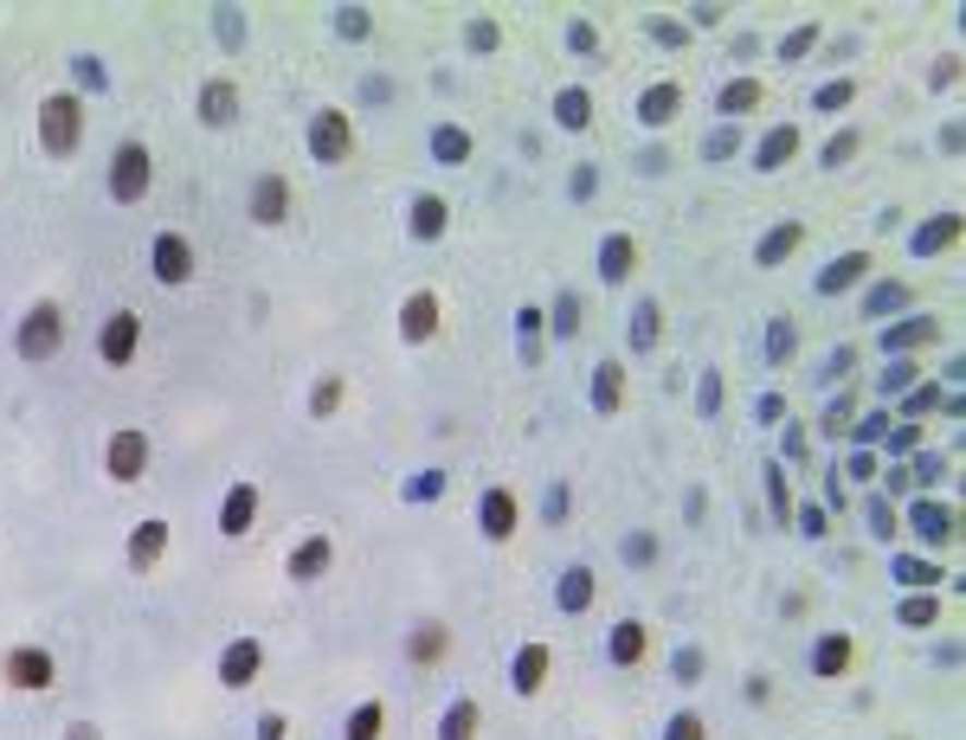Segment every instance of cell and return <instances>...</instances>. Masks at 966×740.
<instances>
[{"label":"cell","instance_id":"cell-1","mask_svg":"<svg viewBox=\"0 0 966 740\" xmlns=\"http://www.w3.org/2000/svg\"><path fill=\"white\" fill-rule=\"evenodd\" d=\"M13 348H20V361H52L65 348V310L59 303H33L26 323H20V336H13Z\"/></svg>","mask_w":966,"mask_h":740},{"label":"cell","instance_id":"cell-2","mask_svg":"<svg viewBox=\"0 0 966 740\" xmlns=\"http://www.w3.org/2000/svg\"><path fill=\"white\" fill-rule=\"evenodd\" d=\"M77 135H84V104L65 97V90L46 97V104H39V148H46V155H71Z\"/></svg>","mask_w":966,"mask_h":740},{"label":"cell","instance_id":"cell-3","mask_svg":"<svg viewBox=\"0 0 966 740\" xmlns=\"http://www.w3.org/2000/svg\"><path fill=\"white\" fill-rule=\"evenodd\" d=\"M148 270H155L168 290L194 283V245H188L181 232H155V245H148Z\"/></svg>","mask_w":966,"mask_h":740},{"label":"cell","instance_id":"cell-4","mask_svg":"<svg viewBox=\"0 0 966 740\" xmlns=\"http://www.w3.org/2000/svg\"><path fill=\"white\" fill-rule=\"evenodd\" d=\"M310 155L329 161V168L354 155V123H348L342 110H316V117H310Z\"/></svg>","mask_w":966,"mask_h":740},{"label":"cell","instance_id":"cell-5","mask_svg":"<svg viewBox=\"0 0 966 740\" xmlns=\"http://www.w3.org/2000/svg\"><path fill=\"white\" fill-rule=\"evenodd\" d=\"M148 174H155L148 148H142V142H123V148H117V161H110V194H117L123 206L142 201V194H148Z\"/></svg>","mask_w":966,"mask_h":740},{"label":"cell","instance_id":"cell-6","mask_svg":"<svg viewBox=\"0 0 966 740\" xmlns=\"http://www.w3.org/2000/svg\"><path fill=\"white\" fill-rule=\"evenodd\" d=\"M7 682L13 689H26V695H39V689H52V676H59V664H52V651H39V644H20V651H7Z\"/></svg>","mask_w":966,"mask_h":740},{"label":"cell","instance_id":"cell-7","mask_svg":"<svg viewBox=\"0 0 966 740\" xmlns=\"http://www.w3.org/2000/svg\"><path fill=\"white\" fill-rule=\"evenodd\" d=\"M136 348H142V316H136V310H117V316L97 329V354H104L110 367H130V361H136Z\"/></svg>","mask_w":966,"mask_h":740},{"label":"cell","instance_id":"cell-8","mask_svg":"<svg viewBox=\"0 0 966 740\" xmlns=\"http://www.w3.org/2000/svg\"><path fill=\"white\" fill-rule=\"evenodd\" d=\"M104 471L117 476V483H136L148 471V432L136 425H123V432H110V451H104Z\"/></svg>","mask_w":966,"mask_h":740},{"label":"cell","instance_id":"cell-9","mask_svg":"<svg viewBox=\"0 0 966 740\" xmlns=\"http://www.w3.org/2000/svg\"><path fill=\"white\" fill-rule=\"evenodd\" d=\"M329 560H336V547H329V535H303L297 547H290L283 573H290V586H310V580H323V573H329Z\"/></svg>","mask_w":966,"mask_h":740},{"label":"cell","instance_id":"cell-10","mask_svg":"<svg viewBox=\"0 0 966 740\" xmlns=\"http://www.w3.org/2000/svg\"><path fill=\"white\" fill-rule=\"evenodd\" d=\"M478 522H483V541H509L516 535V529H522V502H516V489H490L483 509H478Z\"/></svg>","mask_w":966,"mask_h":740},{"label":"cell","instance_id":"cell-11","mask_svg":"<svg viewBox=\"0 0 966 740\" xmlns=\"http://www.w3.org/2000/svg\"><path fill=\"white\" fill-rule=\"evenodd\" d=\"M258 670H265V644H258V638H232L226 657H219V682H226V689H245Z\"/></svg>","mask_w":966,"mask_h":740},{"label":"cell","instance_id":"cell-12","mask_svg":"<svg viewBox=\"0 0 966 740\" xmlns=\"http://www.w3.org/2000/svg\"><path fill=\"white\" fill-rule=\"evenodd\" d=\"M201 123L207 130H232L239 123V84L232 77H207L201 84Z\"/></svg>","mask_w":966,"mask_h":740},{"label":"cell","instance_id":"cell-13","mask_svg":"<svg viewBox=\"0 0 966 740\" xmlns=\"http://www.w3.org/2000/svg\"><path fill=\"white\" fill-rule=\"evenodd\" d=\"M677 110H684V84H651V90L638 97V123H644V130H671Z\"/></svg>","mask_w":966,"mask_h":740},{"label":"cell","instance_id":"cell-14","mask_svg":"<svg viewBox=\"0 0 966 740\" xmlns=\"http://www.w3.org/2000/svg\"><path fill=\"white\" fill-rule=\"evenodd\" d=\"M400 336L413 341V348L438 336V296H432V290H413V296L400 303Z\"/></svg>","mask_w":966,"mask_h":740},{"label":"cell","instance_id":"cell-15","mask_svg":"<svg viewBox=\"0 0 966 740\" xmlns=\"http://www.w3.org/2000/svg\"><path fill=\"white\" fill-rule=\"evenodd\" d=\"M252 515H258V483H232L226 489V509H219V535H245L252 529Z\"/></svg>","mask_w":966,"mask_h":740},{"label":"cell","instance_id":"cell-16","mask_svg":"<svg viewBox=\"0 0 966 740\" xmlns=\"http://www.w3.org/2000/svg\"><path fill=\"white\" fill-rule=\"evenodd\" d=\"M283 213H290V181H283V174H258V187H252V219H258V226H283Z\"/></svg>","mask_w":966,"mask_h":740},{"label":"cell","instance_id":"cell-17","mask_svg":"<svg viewBox=\"0 0 966 740\" xmlns=\"http://www.w3.org/2000/svg\"><path fill=\"white\" fill-rule=\"evenodd\" d=\"M161 554H168V522H161V515L136 522V529H130V567H136V573H148Z\"/></svg>","mask_w":966,"mask_h":740},{"label":"cell","instance_id":"cell-18","mask_svg":"<svg viewBox=\"0 0 966 740\" xmlns=\"http://www.w3.org/2000/svg\"><path fill=\"white\" fill-rule=\"evenodd\" d=\"M644 651H651V631H644L638 618H619V624L606 631V657H613L619 670H631V664H638Z\"/></svg>","mask_w":966,"mask_h":740},{"label":"cell","instance_id":"cell-19","mask_svg":"<svg viewBox=\"0 0 966 740\" xmlns=\"http://www.w3.org/2000/svg\"><path fill=\"white\" fill-rule=\"evenodd\" d=\"M908 529L928 541V547H947L961 522H954V509H941V502H915V509H908Z\"/></svg>","mask_w":966,"mask_h":740},{"label":"cell","instance_id":"cell-20","mask_svg":"<svg viewBox=\"0 0 966 740\" xmlns=\"http://www.w3.org/2000/svg\"><path fill=\"white\" fill-rule=\"evenodd\" d=\"M509 682H516V695H542V682H548V644H522L516 664H509Z\"/></svg>","mask_w":966,"mask_h":740},{"label":"cell","instance_id":"cell-21","mask_svg":"<svg viewBox=\"0 0 966 740\" xmlns=\"http://www.w3.org/2000/svg\"><path fill=\"white\" fill-rule=\"evenodd\" d=\"M870 252H850V258H837V265L819 270V296H844V290H857V277H870Z\"/></svg>","mask_w":966,"mask_h":740},{"label":"cell","instance_id":"cell-22","mask_svg":"<svg viewBox=\"0 0 966 740\" xmlns=\"http://www.w3.org/2000/svg\"><path fill=\"white\" fill-rule=\"evenodd\" d=\"M954 239H961V213H934V219L908 239V252H915V258H934V252H947Z\"/></svg>","mask_w":966,"mask_h":740},{"label":"cell","instance_id":"cell-23","mask_svg":"<svg viewBox=\"0 0 966 740\" xmlns=\"http://www.w3.org/2000/svg\"><path fill=\"white\" fill-rule=\"evenodd\" d=\"M793 155H799V130H793V123H780V130H766V135H760L754 168H760V174H773V168H786Z\"/></svg>","mask_w":966,"mask_h":740},{"label":"cell","instance_id":"cell-24","mask_svg":"<svg viewBox=\"0 0 966 740\" xmlns=\"http://www.w3.org/2000/svg\"><path fill=\"white\" fill-rule=\"evenodd\" d=\"M619 405H625V367L619 361H600V367H593V412L613 418Z\"/></svg>","mask_w":966,"mask_h":740},{"label":"cell","instance_id":"cell-25","mask_svg":"<svg viewBox=\"0 0 966 740\" xmlns=\"http://www.w3.org/2000/svg\"><path fill=\"white\" fill-rule=\"evenodd\" d=\"M799 239H806V226H799V219H786L780 232H766V239L754 245V265H786V258L799 252Z\"/></svg>","mask_w":966,"mask_h":740},{"label":"cell","instance_id":"cell-26","mask_svg":"<svg viewBox=\"0 0 966 740\" xmlns=\"http://www.w3.org/2000/svg\"><path fill=\"white\" fill-rule=\"evenodd\" d=\"M478 728H483V708L471 695H458V702L445 708V721H438V740H478Z\"/></svg>","mask_w":966,"mask_h":740},{"label":"cell","instance_id":"cell-27","mask_svg":"<svg viewBox=\"0 0 966 740\" xmlns=\"http://www.w3.org/2000/svg\"><path fill=\"white\" fill-rule=\"evenodd\" d=\"M407 219H413V239H425V245H432V239H445V219H451V206L438 201V194H419Z\"/></svg>","mask_w":966,"mask_h":740},{"label":"cell","instance_id":"cell-28","mask_svg":"<svg viewBox=\"0 0 966 740\" xmlns=\"http://www.w3.org/2000/svg\"><path fill=\"white\" fill-rule=\"evenodd\" d=\"M850 651H857V644H850V631H825V638H819V651H812V670H819V676H844V670H850Z\"/></svg>","mask_w":966,"mask_h":740},{"label":"cell","instance_id":"cell-29","mask_svg":"<svg viewBox=\"0 0 966 740\" xmlns=\"http://www.w3.org/2000/svg\"><path fill=\"white\" fill-rule=\"evenodd\" d=\"M760 97H766V84H760V77H735V84H722L715 110H722V117H748V110H760Z\"/></svg>","mask_w":966,"mask_h":740},{"label":"cell","instance_id":"cell-30","mask_svg":"<svg viewBox=\"0 0 966 740\" xmlns=\"http://www.w3.org/2000/svg\"><path fill=\"white\" fill-rule=\"evenodd\" d=\"M631 265H638V245H631L625 232H613V239H600V277H606V283H619V277H631Z\"/></svg>","mask_w":966,"mask_h":740},{"label":"cell","instance_id":"cell-31","mask_svg":"<svg viewBox=\"0 0 966 740\" xmlns=\"http://www.w3.org/2000/svg\"><path fill=\"white\" fill-rule=\"evenodd\" d=\"M554 123H560V130H593V97H587L580 84H567V90L554 97Z\"/></svg>","mask_w":966,"mask_h":740},{"label":"cell","instance_id":"cell-32","mask_svg":"<svg viewBox=\"0 0 966 740\" xmlns=\"http://www.w3.org/2000/svg\"><path fill=\"white\" fill-rule=\"evenodd\" d=\"M554 606H560V611H587V606H593V573H587V567H567V573H560Z\"/></svg>","mask_w":966,"mask_h":740},{"label":"cell","instance_id":"cell-33","mask_svg":"<svg viewBox=\"0 0 966 740\" xmlns=\"http://www.w3.org/2000/svg\"><path fill=\"white\" fill-rule=\"evenodd\" d=\"M445 651H451V631H445V624H419L413 638H407V657H413V664H438Z\"/></svg>","mask_w":966,"mask_h":740},{"label":"cell","instance_id":"cell-34","mask_svg":"<svg viewBox=\"0 0 966 740\" xmlns=\"http://www.w3.org/2000/svg\"><path fill=\"white\" fill-rule=\"evenodd\" d=\"M381 728H387V708H381V702H361V708L348 715L342 740H381Z\"/></svg>","mask_w":966,"mask_h":740},{"label":"cell","instance_id":"cell-35","mask_svg":"<svg viewBox=\"0 0 966 740\" xmlns=\"http://www.w3.org/2000/svg\"><path fill=\"white\" fill-rule=\"evenodd\" d=\"M921 341H941V323H934V316H908L896 336H890V348H921Z\"/></svg>","mask_w":966,"mask_h":740},{"label":"cell","instance_id":"cell-36","mask_svg":"<svg viewBox=\"0 0 966 740\" xmlns=\"http://www.w3.org/2000/svg\"><path fill=\"white\" fill-rule=\"evenodd\" d=\"M432 155H438V161H471V135L445 123V130L432 135Z\"/></svg>","mask_w":966,"mask_h":740},{"label":"cell","instance_id":"cell-37","mask_svg":"<svg viewBox=\"0 0 966 740\" xmlns=\"http://www.w3.org/2000/svg\"><path fill=\"white\" fill-rule=\"evenodd\" d=\"M941 618V606H934V593H915V599H902V624L908 631H928Z\"/></svg>","mask_w":966,"mask_h":740},{"label":"cell","instance_id":"cell-38","mask_svg":"<svg viewBox=\"0 0 966 740\" xmlns=\"http://www.w3.org/2000/svg\"><path fill=\"white\" fill-rule=\"evenodd\" d=\"M336 405H342V374H323V380H316V393H310V412H316V418H329Z\"/></svg>","mask_w":966,"mask_h":740},{"label":"cell","instance_id":"cell-39","mask_svg":"<svg viewBox=\"0 0 966 740\" xmlns=\"http://www.w3.org/2000/svg\"><path fill=\"white\" fill-rule=\"evenodd\" d=\"M850 97H857V84H850V77H831V84H819V90H812V104H819V110H844Z\"/></svg>","mask_w":966,"mask_h":740},{"label":"cell","instance_id":"cell-40","mask_svg":"<svg viewBox=\"0 0 966 740\" xmlns=\"http://www.w3.org/2000/svg\"><path fill=\"white\" fill-rule=\"evenodd\" d=\"M631 348H657V303H638V316H631Z\"/></svg>","mask_w":966,"mask_h":740},{"label":"cell","instance_id":"cell-41","mask_svg":"<svg viewBox=\"0 0 966 740\" xmlns=\"http://www.w3.org/2000/svg\"><path fill=\"white\" fill-rule=\"evenodd\" d=\"M336 33H342V39H367V33H374V13H367V7H342V13H336Z\"/></svg>","mask_w":966,"mask_h":740},{"label":"cell","instance_id":"cell-42","mask_svg":"<svg viewBox=\"0 0 966 740\" xmlns=\"http://www.w3.org/2000/svg\"><path fill=\"white\" fill-rule=\"evenodd\" d=\"M664 740H709V728H702V715H696V708H684V715H671Z\"/></svg>","mask_w":966,"mask_h":740},{"label":"cell","instance_id":"cell-43","mask_svg":"<svg viewBox=\"0 0 966 740\" xmlns=\"http://www.w3.org/2000/svg\"><path fill=\"white\" fill-rule=\"evenodd\" d=\"M554 336H580V296H554Z\"/></svg>","mask_w":966,"mask_h":740},{"label":"cell","instance_id":"cell-44","mask_svg":"<svg viewBox=\"0 0 966 740\" xmlns=\"http://www.w3.org/2000/svg\"><path fill=\"white\" fill-rule=\"evenodd\" d=\"M850 155H857V130H837V135L825 142V155H819V161H825V168H844Z\"/></svg>","mask_w":966,"mask_h":740},{"label":"cell","instance_id":"cell-45","mask_svg":"<svg viewBox=\"0 0 966 740\" xmlns=\"http://www.w3.org/2000/svg\"><path fill=\"white\" fill-rule=\"evenodd\" d=\"M766 502H773V522H786V515H793V496H786V476H780V471L766 476Z\"/></svg>","mask_w":966,"mask_h":740},{"label":"cell","instance_id":"cell-46","mask_svg":"<svg viewBox=\"0 0 966 740\" xmlns=\"http://www.w3.org/2000/svg\"><path fill=\"white\" fill-rule=\"evenodd\" d=\"M934 405H941V393H934V387H915V393H908V405H902V418L915 425V418H921V412H934Z\"/></svg>","mask_w":966,"mask_h":740},{"label":"cell","instance_id":"cell-47","mask_svg":"<svg viewBox=\"0 0 966 740\" xmlns=\"http://www.w3.org/2000/svg\"><path fill=\"white\" fill-rule=\"evenodd\" d=\"M71 71H77V84H84V90H104V84H110V71L97 65V59H77Z\"/></svg>","mask_w":966,"mask_h":740},{"label":"cell","instance_id":"cell-48","mask_svg":"<svg viewBox=\"0 0 966 740\" xmlns=\"http://www.w3.org/2000/svg\"><path fill=\"white\" fill-rule=\"evenodd\" d=\"M883 432H890V412H870V418H857V432H850V438H864V445H877Z\"/></svg>","mask_w":966,"mask_h":740},{"label":"cell","instance_id":"cell-49","mask_svg":"<svg viewBox=\"0 0 966 740\" xmlns=\"http://www.w3.org/2000/svg\"><path fill=\"white\" fill-rule=\"evenodd\" d=\"M438 489H445V476H438V471H419L413 483H407V496H419V502H432Z\"/></svg>","mask_w":966,"mask_h":740},{"label":"cell","instance_id":"cell-50","mask_svg":"<svg viewBox=\"0 0 966 740\" xmlns=\"http://www.w3.org/2000/svg\"><path fill=\"white\" fill-rule=\"evenodd\" d=\"M766 354H773V361H786V354H793V323H773V336H766Z\"/></svg>","mask_w":966,"mask_h":740},{"label":"cell","instance_id":"cell-51","mask_svg":"<svg viewBox=\"0 0 966 740\" xmlns=\"http://www.w3.org/2000/svg\"><path fill=\"white\" fill-rule=\"evenodd\" d=\"M651 39H657V46H684V39H690V26H671V20H651Z\"/></svg>","mask_w":966,"mask_h":740},{"label":"cell","instance_id":"cell-52","mask_svg":"<svg viewBox=\"0 0 966 740\" xmlns=\"http://www.w3.org/2000/svg\"><path fill=\"white\" fill-rule=\"evenodd\" d=\"M896 303H902L896 283H883V290H870V296H864V310H870V316H877V310H896Z\"/></svg>","mask_w":966,"mask_h":740},{"label":"cell","instance_id":"cell-53","mask_svg":"<svg viewBox=\"0 0 966 740\" xmlns=\"http://www.w3.org/2000/svg\"><path fill=\"white\" fill-rule=\"evenodd\" d=\"M954 84H961V59H954V52H947V59H941V65H934V90H954Z\"/></svg>","mask_w":966,"mask_h":740},{"label":"cell","instance_id":"cell-54","mask_svg":"<svg viewBox=\"0 0 966 740\" xmlns=\"http://www.w3.org/2000/svg\"><path fill=\"white\" fill-rule=\"evenodd\" d=\"M812 39H819V26H799V33H793L780 52H786V59H799V52H812Z\"/></svg>","mask_w":966,"mask_h":740},{"label":"cell","instance_id":"cell-55","mask_svg":"<svg viewBox=\"0 0 966 740\" xmlns=\"http://www.w3.org/2000/svg\"><path fill=\"white\" fill-rule=\"evenodd\" d=\"M896 573L908 580V586H934V567H921V560H902Z\"/></svg>","mask_w":966,"mask_h":740},{"label":"cell","instance_id":"cell-56","mask_svg":"<svg viewBox=\"0 0 966 740\" xmlns=\"http://www.w3.org/2000/svg\"><path fill=\"white\" fill-rule=\"evenodd\" d=\"M702 412H722V374H702Z\"/></svg>","mask_w":966,"mask_h":740},{"label":"cell","instance_id":"cell-57","mask_svg":"<svg viewBox=\"0 0 966 740\" xmlns=\"http://www.w3.org/2000/svg\"><path fill=\"white\" fill-rule=\"evenodd\" d=\"M573 509V496H567V483H554V496H548V522H560Z\"/></svg>","mask_w":966,"mask_h":740},{"label":"cell","instance_id":"cell-58","mask_svg":"<svg viewBox=\"0 0 966 740\" xmlns=\"http://www.w3.org/2000/svg\"><path fill=\"white\" fill-rule=\"evenodd\" d=\"M471 46H478V52L496 46V26H490V20H471Z\"/></svg>","mask_w":966,"mask_h":740},{"label":"cell","instance_id":"cell-59","mask_svg":"<svg viewBox=\"0 0 966 740\" xmlns=\"http://www.w3.org/2000/svg\"><path fill=\"white\" fill-rule=\"evenodd\" d=\"M870 529H877V535H890V529H896V515H890L883 502H870Z\"/></svg>","mask_w":966,"mask_h":740},{"label":"cell","instance_id":"cell-60","mask_svg":"<svg viewBox=\"0 0 966 740\" xmlns=\"http://www.w3.org/2000/svg\"><path fill=\"white\" fill-rule=\"evenodd\" d=\"M709 155H735V130H715V135H709Z\"/></svg>","mask_w":966,"mask_h":740},{"label":"cell","instance_id":"cell-61","mask_svg":"<svg viewBox=\"0 0 966 740\" xmlns=\"http://www.w3.org/2000/svg\"><path fill=\"white\" fill-rule=\"evenodd\" d=\"M651 554H657V541H651V535H631V560H638V567H644Z\"/></svg>","mask_w":966,"mask_h":740},{"label":"cell","instance_id":"cell-62","mask_svg":"<svg viewBox=\"0 0 966 740\" xmlns=\"http://www.w3.org/2000/svg\"><path fill=\"white\" fill-rule=\"evenodd\" d=\"M258 740H283V715H265V721H258Z\"/></svg>","mask_w":966,"mask_h":740},{"label":"cell","instance_id":"cell-63","mask_svg":"<svg viewBox=\"0 0 966 740\" xmlns=\"http://www.w3.org/2000/svg\"><path fill=\"white\" fill-rule=\"evenodd\" d=\"M65 740H104V728H90V721H71Z\"/></svg>","mask_w":966,"mask_h":740}]
</instances>
